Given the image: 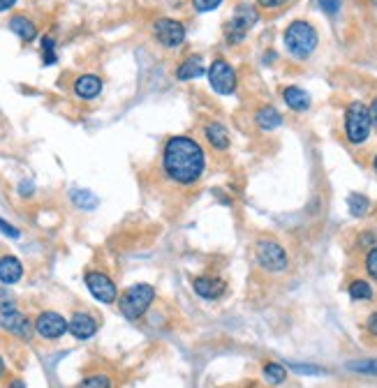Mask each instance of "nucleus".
Instances as JSON below:
<instances>
[{"mask_svg":"<svg viewBox=\"0 0 377 388\" xmlns=\"http://www.w3.org/2000/svg\"><path fill=\"white\" fill-rule=\"evenodd\" d=\"M207 169V152L202 143L188 134H176L164 141L162 148V173L169 183L190 187L200 183Z\"/></svg>","mask_w":377,"mask_h":388,"instance_id":"f257e3e1","label":"nucleus"},{"mask_svg":"<svg viewBox=\"0 0 377 388\" xmlns=\"http://www.w3.org/2000/svg\"><path fill=\"white\" fill-rule=\"evenodd\" d=\"M283 42L285 48L294 55L297 60H306L315 53V48L319 44V35L315 30V26L306 19H297L292 21L290 26L285 28L283 33Z\"/></svg>","mask_w":377,"mask_h":388,"instance_id":"f03ea898","label":"nucleus"},{"mask_svg":"<svg viewBox=\"0 0 377 388\" xmlns=\"http://www.w3.org/2000/svg\"><path fill=\"white\" fill-rule=\"evenodd\" d=\"M342 132L349 146H363L370 139L373 132V121H370L368 104L363 102H349L342 116Z\"/></svg>","mask_w":377,"mask_h":388,"instance_id":"7ed1b4c3","label":"nucleus"},{"mask_svg":"<svg viewBox=\"0 0 377 388\" xmlns=\"http://www.w3.org/2000/svg\"><path fill=\"white\" fill-rule=\"evenodd\" d=\"M155 301V289L150 284L141 282V284H132L128 287L123 294L119 296V310L121 315L130 319V321H137L148 312V308Z\"/></svg>","mask_w":377,"mask_h":388,"instance_id":"20e7f679","label":"nucleus"},{"mask_svg":"<svg viewBox=\"0 0 377 388\" xmlns=\"http://www.w3.org/2000/svg\"><path fill=\"white\" fill-rule=\"evenodd\" d=\"M255 256H257L259 266L271 275L285 273V270L290 268V256H287V249L280 245L278 240H271V238L257 240L255 242Z\"/></svg>","mask_w":377,"mask_h":388,"instance_id":"39448f33","label":"nucleus"},{"mask_svg":"<svg viewBox=\"0 0 377 388\" xmlns=\"http://www.w3.org/2000/svg\"><path fill=\"white\" fill-rule=\"evenodd\" d=\"M259 21V12L252 5L243 3L236 7L234 17H231L227 24H225V39L229 44H238V42L245 39V35L250 33V28Z\"/></svg>","mask_w":377,"mask_h":388,"instance_id":"423d86ee","label":"nucleus"},{"mask_svg":"<svg viewBox=\"0 0 377 388\" xmlns=\"http://www.w3.org/2000/svg\"><path fill=\"white\" fill-rule=\"evenodd\" d=\"M211 88L216 90L218 95H231L236 90V69L229 65L227 60L216 58L207 69Z\"/></svg>","mask_w":377,"mask_h":388,"instance_id":"0eeeda50","label":"nucleus"},{"mask_svg":"<svg viewBox=\"0 0 377 388\" xmlns=\"http://www.w3.org/2000/svg\"><path fill=\"white\" fill-rule=\"evenodd\" d=\"M84 280H86V287L93 294L95 301H100L105 305H112V303L119 301V287H116L114 280L107 273H100V270H88V273L84 275Z\"/></svg>","mask_w":377,"mask_h":388,"instance_id":"6e6552de","label":"nucleus"},{"mask_svg":"<svg viewBox=\"0 0 377 388\" xmlns=\"http://www.w3.org/2000/svg\"><path fill=\"white\" fill-rule=\"evenodd\" d=\"M153 35L164 48H178L185 42V26L176 19H157L153 24Z\"/></svg>","mask_w":377,"mask_h":388,"instance_id":"1a4fd4ad","label":"nucleus"},{"mask_svg":"<svg viewBox=\"0 0 377 388\" xmlns=\"http://www.w3.org/2000/svg\"><path fill=\"white\" fill-rule=\"evenodd\" d=\"M33 326H35L37 335L44 337V340H58V337H63L67 330H70V321H67L63 315L53 312V310L40 312Z\"/></svg>","mask_w":377,"mask_h":388,"instance_id":"9d476101","label":"nucleus"},{"mask_svg":"<svg viewBox=\"0 0 377 388\" xmlns=\"http://www.w3.org/2000/svg\"><path fill=\"white\" fill-rule=\"evenodd\" d=\"M193 289L200 298H207V301H218L225 291H227V282L218 275H200L193 280Z\"/></svg>","mask_w":377,"mask_h":388,"instance_id":"9b49d317","label":"nucleus"},{"mask_svg":"<svg viewBox=\"0 0 377 388\" xmlns=\"http://www.w3.org/2000/svg\"><path fill=\"white\" fill-rule=\"evenodd\" d=\"M0 326H3V330H8L21 340L30 337V321H28V317L21 315L19 310H12L8 315H0Z\"/></svg>","mask_w":377,"mask_h":388,"instance_id":"f8f14e48","label":"nucleus"},{"mask_svg":"<svg viewBox=\"0 0 377 388\" xmlns=\"http://www.w3.org/2000/svg\"><path fill=\"white\" fill-rule=\"evenodd\" d=\"M98 319L93 315H88V312H74L72 319H70V333L77 340H88L93 337L95 333H98Z\"/></svg>","mask_w":377,"mask_h":388,"instance_id":"ddd939ff","label":"nucleus"},{"mask_svg":"<svg viewBox=\"0 0 377 388\" xmlns=\"http://www.w3.org/2000/svg\"><path fill=\"white\" fill-rule=\"evenodd\" d=\"M204 139H207L209 146L213 150H227L229 143H231L227 127H225L222 123H218V121L207 123V127H204Z\"/></svg>","mask_w":377,"mask_h":388,"instance_id":"4468645a","label":"nucleus"},{"mask_svg":"<svg viewBox=\"0 0 377 388\" xmlns=\"http://www.w3.org/2000/svg\"><path fill=\"white\" fill-rule=\"evenodd\" d=\"M74 93L81 100H95L102 93V79L95 74H81L74 79Z\"/></svg>","mask_w":377,"mask_h":388,"instance_id":"2eb2a0df","label":"nucleus"},{"mask_svg":"<svg viewBox=\"0 0 377 388\" xmlns=\"http://www.w3.org/2000/svg\"><path fill=\"white\" fill-rule=\"evenodd\" d=\"M202 74H207V67H204V60H202L200 53L188 55V58H185L176 69L178 81H193V79H200Z\"/></svg>","mask_w":377,"mask_h":388,"instance_id":"dca6fc26","label":"nucleus"},{"mask_svg":"<svg viewBox=\"0 0 377 388\" xmlns=\"http://www.w3.org/2000/svg\"><path fill=\"white\" fill-rule=\"evenodd\" d=\"M24 275V263L12 254L0 256V282L3 284H17Z\"/></svg>","mask_w":377,"mask_h":388,"instance_id":"f3484780","label":"nucleus"},{"mask_svg":"<svg viewBox=\"0 0 377 388\" xmlns=\"http://www.w3.org/2000/svg\"><path fill=\"white\" fill-rule=\"evenodd\" d=\"M283 100H285L287 107H290L292 111H297V114H301V111H308V109H310V104H313L310 95H308L306 90L299 88V86L283 88Z\"/></svg>","mask_w":377,"mask_h":388,"instance_id":"a211bd4d","label":"nucleus"},{"mask_svg":"<svg viewBox=\"0 0 377 388\" xmlns=\"http://www.w3.org/2000/svg\"><path fill=\"white\" fill-rule=\"evenodd\" d=\"M255 125H257L259 130L271 132V130H276V127H280V125H283V114H280L276 107L266 104V107L255 111Z\"/></svg>","mask_w":377,"mask_h":388,"instance_id":"6ab92c4d","label":"nucleus"},{"mask_svg":"<svg viewBox=\"0 0 377 388\" xmlns=\"http://www.w3.org/2000/svg\"><path fill=\"white\" fill-rule=\"evenodd\" d=\"M10 30L15 35H19L24 42H33V39H35V35H37L35 24H33L28 17H24V14H17V17L10 19Z\"/></svg>","mask_w":377,"mask_h":388,"instance_id":"aec40b11","label":"nucleus"},{"mask_svg":"<svg viewBox=\"0 0 377 388\" xmlns=\"http://www.w3.org/2000/svg\"><path fill=\"white\" fill-rule=\"evenodd\" d=\"M262 377H264L266 384L280 386L287 381V367L276 363V360H269V363H264V367H262Z\"/></svg>","mask_w":377,"mask_h":388,"instance_id":"412c9836","label":"nucleus"},{"mask_svg":"<svg viewBox=\"0 0 377 388\" xmlns=\"http://www.w3.org/2000/svg\"><path fill=\"white\" fill-rule=\"evenodd\" d=\"M347 294H349V298H352V301H373L375 289H373V284H370L368 280H361V277H356V280L349 282Z\"/></svg>","mask_w":377,"mask_h":388,"instance_id":"4be33fe9","label":"nucleus"},{"mask_svg":"<svg viewBox=\"0 0 377 388\" xmlns=\"http://www.w3.org/2000/svg\"><path fill=\"white\" fill-rule=\"evenodd\" d=\"M347 208L354 218H363V215H368V211H370V199L361 192H352L347 197Z\"/></svg>","mask_w":377,"mask_h":388,"instance_id":"5701e85b","label":"nucleus"},{"mask_svg":"<svg viewBox=\"0 0 377 388\" xmlns=\"http://www.w3.org/2000/svg\"><path fill=\"white\" fill-rule=\"evenodd\" d=\"M77 388H112V377L105 372H95L88 374L77 384Z\"/></svg>","mask_w":377,"mask_h":388,"instance_id":"b1692460","label":"nucleus"},{"mask_svg":"<svg viewBox=\"0 0 377 388\" xmlns=\"http://www.w3.org/2000/svg\"><path fill=\"white\" fill-rule=\"evenodd\" d=\"M72 201L81 208V211H93V208L98 206V199H95L93 194L86 192V190H74L72 192Z\"/></svg>","mask_w":377,"mask_h":388,"instance_id":"393cba45","label":"nucleus"},{"mask_svg":"<svg viewBox=\"0 0 377 388\" xmlns=\"http://www.w3.org/2000/svg\"><path fill=\"white\" fill-rule=\"evenodd\" d=\"M363 268H366L368 277L373 282H377V245L370 247L366 254H363Z\"/></svg>","mask_w":377,"mask_h":388,"instance_id":"a878e982","label":"nucleus"},{"mask_svg":"<svg viewBox=\"0 0 377 388\" xmlns=\"http://www.w3.org/2000/svg\"><path fill=\"white\" fill-rule=\"evenodd\" d=\"M352 372H359V374H370V377H377V360H352V363L347 365Z\"/></svg>","mask_w":377,"mask_h":388,"instance_id":"bb28decb","label":"nucleus"},{"mask_svg":"<svg viewBox=\"0 0 377 388\" xmlns=\"http://www.w3.org/2000/svg\"><path fill=\"white\" fill-rule=\"evenodd\" d=\"M42 58H44V65H53L56 62V42H53L51 35H44L42 37Z\"/></svg>","mask_w":377,"mask_h":388,"instance_id":"cd10ccee","label":"nucleus"},{"mask_svg":"<svg viewBox=\"0 0 377 388\" xmlns=\"http://www.w3.org/2000/svg\"><path fill=\"white\" fill-rule=\"evenodd\" d=\"M12 310H17L15 296H12L5 287H0V315H8V312H12Z\"/></svg>","mask_w":377,"mask_h":388,"instance_id":"c85d7f7f","label":"nucleus"},{"mask_svg":"<svg viewBox=\"0 0 377 388\" xmlns=\"http://www.w3.org/2000/svg\"><path fill=\"white\" fill-rule=\"evenodd\" d=\"M290 370L297 372V374H313V377H322V374H326L324 367H317V365H301V363L290 365Z\"/></svg>","mask_w":377,"mask_h":388,"instance_id":"c756f323","label":"nucleus"},{"mask_svg":"<svg viewBox=\"0 0 377 388\" xmlns=\"http://www.w3.org/2000/svg\"><path fill=\"white\" fill-rule=\"evenodd\" d=\"M356 245H359L361 249H368L370 247H375L377 245V233L373 231V229H368V231H363L361 236H359V240H356Z\"/></svg>","mask_w":377,"mask_h":388,"instance_id":"7c9ffc66","label":"nucleus"},{"mask_svg":"<svg viewBox=\"0 0 377 388\" xmlns=\"http://www.w3.org/2000/svg\"><path fill=\"white\" fill-rule=\"evenodd\" d=\"M222 0H193V10L195 12H213L216 7H220Z\"/></svg>","mask_w":377,"mask_h":388,"instance_id":"2f4dec72","label":"nucleus"},{"mask_svg":"<svg viewBox=\"0 0 377 388\" xmlns=\"http://www.w3.org/2000/svg\"><path fill=\"white\" fill-rule=\"evenodd\" d=\"M317 5H319L326 14H331V17H335V14L340 12V7H342V0H317Z\"/></svg>","mask_w":377,"mask_h":388,"instance_id":"473e14b6","label":"nucleus"},{"mask_svg":"<svg viewBox=\"0 0 377 388\" xmlns=\"http://www.w3.org/2000/svg\"><path fill=\"white\" fill-rule=\"evenodd\" d=\"M290 3L292 0H257V5L262 7V10H278V7H285Z\"/></svg>","mask_w":377,"mask_h":388,"instance_id":"72a5a7b5","label":"nucleus"},{"mask_svg":"<svg viewBox=\"0 0 377 388\" xmlns=\"http://www.w3.org/2000/svg\"><path fill=\"white\" fill-rule=\"evenodd\" d=\"M366 333H368V337L377 340V310L366 319Z\"/></svg>","mask_w":377,"mask_h":388,"instance_id":"f704fd0d","label":"nucleus"},{"mask_svg":"<svg viewBox=\"0 0 377 388\" xmlns=\"http://www.w3.org/2000/svg\"><path fill=\"white\" fill-rule=\"evenodd\" d=\"M0 231H3L5 236H12V238H19V231L12 224H8L3 218H0Z\"/></svg>","mask_w":377,"mask_h":388,"instance_id":"c9c22d12","label":"nucleus"},{"mask_svg":"<svg viewBox=\"0 0 377 388\" xmlns=\"http://www.w3.org/2000/svg\"><path fill=\"white\" fill-rule=\"evenodd\" d=\"M368 111H370V121H373V130L377 132V95L373 97V102H370Z\"/></svg>","mask_w":377,"mask_h":388,"instance_id":"e433bc0d","label":"nucleus"},{"mask_svg":"<svg viewBox=\"0 0 377 388\" xmlns=\"http://www.w3.org/2000/svg\"><path fill=\"white\" fill-rule=\"evenodd\" d=\"M17 5V0H0V12H8Z\"/></svg>","mask_w":377,"mask_h":388,"instance_id":"4c0bfd02","label":"nucleus"},{"mask_svg":"<svg viewBox=\"0 0 377 388\" xmlns=\"http://www.w3.org/2000/svg\"><path fill=\"white\" fill-rule=\"evenodd\" d=\"M8 388H26V381L24 379H12Z\"/></svg>","mask_w":377,"mask_h":388,"instance_id":"58836bf2","label":"nucleus"},{"mask_svg":"<svg viewBox=\"0 0 377 388\" xmlns=\"http://www.w3.org/2000/svg\"><path fill=\"white\" fill-rule=\"evenodd\" d=\"M3 374H5V360L0 358V379H3Z\"/></svg>","mask_w":377,"mask_h":388,"instance_id":"ea45409f","label":"nucleus"},{"mask_svg":"<svg viewBox=\"0 0 377 388\" xmlns=\"http://www.w3.org/2000/svg\"><path fill=\"white\" fill-rule=\"evenodd\" d=\"M373 171L377 173V152H375V155H373Z\"/></svg>","mask_w":377,"mask_h":388,"instance_id":"a19ab883","label":"nucleus"}]
</instances>
